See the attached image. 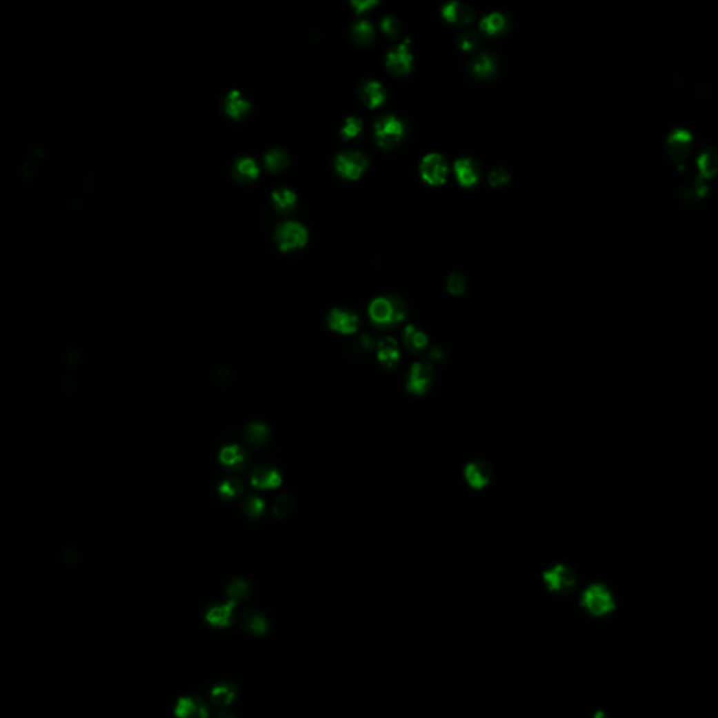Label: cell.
<instances>
[{"mask_svg": "<svg viewBox=\"0 0 718 718\" xmlns=\"http://www.w3.org/2000/svg\"><path fill=\"white\" fill-rule=\"evenodd\" d=\"M407 316L406 302L396 295H388L372 301L369 319L377 328H390L401 323Z\"/></svg>", "mask_w": 718, "mask_h": 718, "instance_id": "obj_1", "label": "cell"}, {"mask_svg": "<svg viewBox=\"0 0 718 718\" xmlns=\"http://www.w3.org/2000/svg\"><path fill=\"white\" fill-rule=\"evenodd\" d=\"M581 605L590 615L604 616L616 609V604L610 590L602 584L589 585L582 594Z\"/></svg>", "mask_w": 718, "mask_h": 718, "instance_id": "obj_2", "label": "cell"}, {"mask_svg": "<svg viewBox=\"0 0 718 718\" xmlns=\"http://www.w3.org/2000/svg\"><path fill=\"white\" fill-rule=\"evenodd\" d=\"M404 123L395 115L379 117L375 122V138L380 148L393 149L404 138Z\"/></svg>", "mask_w": 718, "mask_h": 718, "instance_id": "obj_3", "label": "cell"}, {"mask_svg": "<svg viewBox=\"0 0 718 718\" xmlns=\"http://www.w3.org/2000/svg\"><path fill=\"white\" fill-rule=\"evenodd\" d=\"M543 581L552 592L568 594L578 584V574L566 564H557L543 572Z\"/></svg>", "mask_w": 718, "mask_h": 718, "instance_id": "obj_4", "label": "cell"}, {"mask_svg": "<svg viewBox=\"0 0 718 718\" xmlns=\"http://www.w3.org/2000/svg\"><path fill=\"white\" fill-rule=\"evenodd\" d=\"M275 240L281 251L301 248L308 241V230L298 222H283L275 230Z\"/></svg>", "mask_w": 718, "mask_h": 718, "instance_id": "obj_5", "label": "cell"}, {"mask_svg": "<svg viewBox=\"0 0 718 718\" xmlns=\"http://www.w3.org/2000/svg\"><path fill=\"white\" fill-rule=\"evenodd\" d=\"M434 368L428 362H415L407 377V390L415 396H424L434 383Z\"/></svg>", "mask_w": 718, "mask_h": 718, "instance_id": "obj_6", "label": "cell"}, {"mask_svg": "<svg viewBox=\"0 0 718 718\" xmlns=\"http://www.w3.org/2000/svg\"><path fill=\"white\" fill-rule=\"evenodd\" d=\"M335 170L341 177L347 180H357L362 176L365 168L368 167V160L365 154L357 150H347L340 153L334 161Z\"/></svg>", "mask_w": 718, "mask_h": 718, "instance_id": "obj_7", "label": "cell"}, {"mask_svg": "<svg viewBox=\"0 0 718 718\" xmlns=\"http://www.w3.org/2000/svg\"><path fill=\"white\" fill-rule=\"evenodd\" d=\"M419 168L422 179L431 186H441L446 181L448 164L446 160L438 153H431L422 159Z\"/></svg>", "mask_w": 718, "mask_h": 718, "instance_id": "obj_8", "label": "cell"}, {"mask_svg": "<svg viewBox=\"0 0 718 718\" xmlns=\"http://www.w3.org/2000/svg\"><path fill=\"white\" fill-rule=\"evenodd\" d=\"M361 319L358 313L348 309L335 308L327 315V326L330 330L340 334H352L359 328Z\"/></svg>", "mask_w": 718, "mask_h": 718, "instance_id": "obj_9", "label": "cell"}, {"mask_svg": "<svg viewBox=\"0 0 718 718\" xmlns=\"http://www.w3.org/2000/svg\"><path fill=\"white\" fill-rule=\"evenodd\" d=\"M693 138L689 131L678 128L666 139V153L673 161H684L692 150Z\"/></svg>", "mask_w": 718, "mask_h": 718, "instance_id": "obj_10", "label": "cell"}, {"mask_svg": "<svg viewBox=\"0 0 718 718\" xmlns=\"http://www.w3.org/2000/svg\"><path fill=\"white\" fill-rule=\"evenodd\" d=\"M174 715L177 718H208V703L197 696H183L174 706Z\"/></svg>", "mask_w": 718, "mask_h": 718, "instance_id": "obj_11", "label": "cell"}, {"mask_svg": "<svg viewBox=\"0 0 718 718\" xmlns=\"http://www.w3.org/2000/svg\"><path fill=\"white\" fill-rule=\"evenodd\" d=\"M464 479L475 490L486 488L492 479V469L488 463L483 460L472 461L464 468Z\"/></svg>", "mask_w": 718, "mask_h": 718, "instance_id": "obj_12", "label": "cell"}, {"mask_svg": "<svg viewBox=\"0 0 718 718\" xmlns=\"http://www.w3.org/2000/svg\"><path fill=\"white\" fill-rule=\"evenodd\" d=\"M250 483L257 490H272L281 486L282 477L281 473L270 464H260L252 469Z\"/></svg>", "mask_w": 718, "mask_h": 718, "instance_id": "obj_13", "label": "cell"}, {"mask_svg": "<svg viewBox=\"0 0 718 718\" xmlns=\"http://www.w3.org/2000/svg\"><path fill=\"white\" fill-rule=\"evenodd\" d=\"M219 461L225 469L232 470V472H240L247 468L248 453L240 445L230 443L221 449Z\"/></svg>", "mask_w": 718, "mask_h": 718, "instance_id": "obj_14", "label": "cell"}, {"mask_svg": "<svg viewBox=\"0 0 718 718\" xmlns=\"http://www.w3.org/2000/svg\"><path fill=\"white\" fill-rule=\"evenodd\" d=\"M407 42L408 41H406L404 44H400L395 50L389 51V54L386 57V66H388L389 72L396 76L407 74L411 70L412 55L408 50Z\"/></svg>", "mask_w": 718, "mask_h": 718, "instance_id": "obj_15", "label": "cell"}, {"mask_svg": "<svg viewBox=\"0 0 718 718\" xmlns=\"http://www.w3.org/2000/svg\"><path fill=\"white\" fill-rule=\"evenodd\" d=\"M377 359L386 370H395L400 362L399 346L393 337H385L376 344Z\"/></svg>", "mask_w": 718, "mask_h": 718, "instance_id": "obj_16", "label": "cell"}, {"mask_svg": "<svg viewBox=\"0 0 718 718\" xmlns=\"http://www.w3.org/2000/svg\"><path fill=\"white\" fill-rule=\"evenodd\" d=\"M235 608L236 604L232 601L210 605L205 612V620L214 627H228L232 623Z\"/></svg>", "mask_w": 718, "mask_h": 718, "instance_id": "obj_17", "label": "cell"}, {"mask_svg": "<svg viewBox=\"0 0 718 718\" xmlns=\"http://www.w3.org/2000/svg\"><path fill=\"white\" fill-rule=\"evenodd\" d=\"M455 173L463 187H472L480 179V167L473 159L464 157L455 163Z\"/></svg>", "mask_w": 718, "mask_h": 718, "instance_id": "obj_18", "label": "cell"}, {"mask_svg": "<svg viewBox=\"0 0 718 718\" xmlns=\"http://www.w3.org/2000/svg\"><path fill=\"white\" fill-rule=\"evenodd\" d=\"M358 93H359L361 100L369 108H376L386 100L385 88L379 81H373V80L362 81L358 89Z\"/></svg>", "mask_w": 718, "mask_h": 718, "instance_id": "obj_19", "label": "cell"}, {"mask_svg": "<svg viewBox=\"0 0 718 718\" xmlns=\"http://www.w3.org/2000/svg\"><path fill=\"white\" fill-rule=\"evenodd\" d=\"M239 695V689L233 682H219L209 690V699L217 707L230 706Z\"/></svg>", "mask_w": 718, "mask_h": 718, "instance_id": "obj_20", "label": "cell"}, {"mask_svg": "<svg viewBox=\"0 0 718 718\" xmlns=\"http://www.w3.org/2000/svg\"><path fill=\"white\" fill-rule=\"evenodd\" d=\"M270 428L259 421H252L244 428L243 439L247 445L252 448H260L264 446L270 441Z\"/></svg>", "mask_w": 718, "mask_h": 718, "instance_id": "obj_21", "label": "cell"}, {"mask_svg": "<svg viewBox=\"0 0 718 718\" xmlns=\"http://www.w3.org/2000/svg\"><path fill=\"white\" fill-rule=\"evenodd\" d=\"M442 16L446 21L457 26H466L473 20V12L469 6L459 2L448 3L442 9Z\"/></svg>", "mask_w": 718, "mask_h": 718, "instance_id": "obj_22", "label": "cell"}, {"mask_svg": "<svg viewBox=\"0 0 718 718\" xmlns=\"http://www.w3.org/2000/svg\"><path fill=\"white\" fill-rule=\"evenodd\" d=\"M232 173L237 181L248 183L259 177L260 168H259L257 163L251 157H239L233 164Z\"/></svg>", "mask_w": 718, "mask_h": 718, "instance_id": "obj_23", "label": "cell"}, {"mask_svg": "<svg viewBox=\"0 0 718 718\" xmlns=\"http://www.w3.org/2000/svg\"><path fill=\"white\" fill-rule=\"evenodd\" d=\"M403 341L411 354H419L428 346V337L424 331L418 330L415 326H407L403 332Z\"/></svg>", "mask_w": 718, "mask_h": 718, "instance_id": "obj_24", "label": "cell"}, {"mask_svg": "<svg viewBox=\"0 0 718 718\" xmlns=\"http://www.w3.org/2000/svg\"><path fill=\"white\" fill-rule=\"evenodd\" d=\"M241 626L243 628L255 636H264L268 631V621L267 619L259 613V612H247L241 617Z\"/></svg>", "mask_w": 718, "mask_h": 718, "instance_id": "obj_25", "label": "cell"}, {"mask_svg": "<svg viewBox=\"0 0 718 718\" xmlns=\"http://www.w3.org/2000/svg\"><path fill=\"white\" fill-rule=\"evenodd\" d=\"M250 110L248 101L241 96L239 90H232L225 99V111L232 118H243Z\"/></svg>", "mask_w": 718, "mask_h": 718, "instance_id": "obj_26", "label": "cell"}, {"mask_svg": "<svg viewBox=\"0 0 718 718\" xmlns=\"http://www.w3.org/2000/svg\"><path fill=\"white\" fill-rule=\"evenodd\" d=\"M697 166L700 170V180H710L717 173V153L712 148L704 149L697 157Z\"/></svg>", "mask_w": 718, "mask_h": 718, "instance_id": "obj_27", "label": "cell"}, {"mask_svg": "<svg viewBox=\"0 0 718 718\" xmlns=\"http://www.w3.org/2000/svg\"><path fill=\"white\" fill-rule=\"evenodd\" d=\"M244 491V484L239 477H226L218 486V494L222 499L230 501L239 498Z\"/></svg>", "mask_w": 718, "mask_h": 718, "instance_id": "obj_28", "label": "cell"}, {"mask_svg": "<svg viewBox=\"0 0 718 718\" xmlns=\"http://www.w3.org/2000/svg\"><path fill=\"white\" fill-rule=\"evenodd\" d=\"M241 511L248 519H259L266 511V502L257 495H248L241 502Z\"/></svg>", "mask_w": 718, "mask_h": 718, "instance_id": "obj_29", "label": "cell"}, {"mask_svg": "<svg viewBox=\"0 0 718 718\" xmlns=\"http://www.w3.org/2000/svg\"><path fill=\"white\" fill-rule=\"evenodd\" d=\"M506 26H508V20H506V17L503 14L492 13L481 20L480 28L487 35H498L506 30Z\"/></svg>", "mask_w": 718, "mask_h": 718, "instance_id": "obj_30", "label": "cell"}, {"mask_svg": "<svg viewBox=\"0 0 718 718\" xmlns=\"http://www.w3.org/2000/svg\"><path fill=\"white\" fill-rule=\"evenodd\" d=\"M272 201L274 206L279 210V212H288V210L295 208L297 203V195L289 188H278L272 192Z\"/></svg>", "mask_w": 718, "mask_h": 718, "instance_id": "obj_31", "label": "cell"}, {"mask_svg": "<svg viewBox=\"0 0 718 718\" xmlns=\"http://www.w3.org/2000/svg\"><path fill=\"white\" fill-rule=\"evenodd\" d=\"M473 73L480 79L491 77L497 70V61L488 54H483L473 62Z\"/></svg>", "mask_w": 718, "mask_h": 718, "instance_id": "obj_32", "label": "cell"}, {"mask_svg": "<svg viewBox=\"0 0 718 718\" xmlns=\"http://www.w3.org/2000/svg\"><path fill=\"white\" fill-rule=\"evenodd\" d=\"M226 594H228L229 601H232V602H235L237 605V602L244 601L246 598H248V595H250V585L244 579L236 578V579H233V581H230L228 584Z\"/></svg>", "mask_w": 718, "mask_h": 718, "instance_id": "obj_33", "label": "cell"}, {"mask_svg": "<svg viewBox=\"0 0 718 718\" xmlns=\"http://www.w3.org/2000/svg\"><path fill=\"white\" fill-rule=\"evenodd\" d=\"M289 164L288 154L281 149H272L266 154V166L270 172H283Z\"/></svg>", "mask_w": 718, "mask_h": 718, "instance_id": "obj_34", "label": "cell"}, {"mask_svg": "<svg viewBox=\"0 0 718 718\" xmlns=\"http://www.w3.org/2000/svg\"><path fill=\"white\" fill-rule=\"evenodd\" d=\"M351 35L357 44L368 46L373 39V26L366 20H361L352 26Z\"/></svg>", "mask_w": 718, "mask_h": 718, "instance_id": "obj_35", "label": "cell"}, {"mask_svg": "<svg viewBox=\"0 0 718 718\" xmlns=\"http://www.w3.org/2000/svg\"><path fill=\"white\" fill-rule=\"evenodd\" d=\"M293 506H295L293 498L288 494H282L275 499V502L272 505V515L277 519H283L293 511Z\"/></svg>", "mask_w": 718, "mask_h": 718, "instance_id": "obj_36", "label": "cell"}, {"mask_svg": "<svg viewBox=\"0 0 718 718\" xmlns=\"http://www.w3.org/2000/svg\"><path fill=\"white\" fill-rule=\"evenodd\" d=\"M362 132V121L355 117H348L344 122L341 135L344 139H354Z\"/></svg>", "mask_w": 718, "mask_h": 718, "instance_id": "obj_37", "label": "cell"}, {"mask_svg": "<svg viewBox=\"0 0 718 718\" xmlns=\"http://www.w3.org/2000/svg\"><path fill=\"white\" fill-rule=\"evenodd\" d=\"M380 30H382L388 37L396 38L401 32V24L395 16L389 14V16H385L382 19V21H380Z\"/></svg>", "mask_w": 718, "mask_h": 718, "instance_id": "obj_38", "label": "cell"}, {"mask_svg": "<svg viewBox=\"0 0 718 718\" xmlns=\"http://www.w3.org/2000/svg\"><path fill=\"white\" fill-rule=\"evenodd\" d=\"M446 288L450 295H461L464 289H466V278L460 272H453L448 279Z\"/></svg>", "mask_w": 718, "mask_h": 718, "instance_id": "obj_39", "label": "cell"}, {"mask_svg": "<svg viewBox=\"0 0 718 718\" xmlns=\"http://www.w3.org/2000/svg\"><path fill=\"white\" fill-rule=\"evenodd\" d=\"M510 181V173L502 167L494 168V170L488 174V183L491 187H502Z\"/></svg>", "mask_w": 718, "mask_h": 718, "instance_id": "obj_40", "label": "cell"}, {"mask_svg": "<svg viewBox=\"0 0 718 718\" xmlns=\"http://www.w3.org/2000/svg\"><path fill=\"white\" fill-rule=\"evenodd\" d=\"M457 44L463 51H472L479 46V38L475 32H463L457 38Z\"/></svg>", "mask_w": 718, "mask_h": 718, "instance_id": "obj_41", "label": "cell"}, {"mask_svg": "<svg viewBox=\"0 0 718 718\" xmlns=\"http://www.w3.org/2000/svg\"><path fill=\"white\" fill-rule=\"evenodd\" d=\"M351 5L357 10V14H361V13L369 10L370 8L376 6L377 2H375V0H365V2H363V0H355V2H352Z\"/></svg>", "mask_w": 718, "mask_h": 718, "instance_id": "obj_42", "label": "cell"}, {"mask_svg": "<svg viewBox=\"0 0 718 718\" xmlns=\"http://www.w3.org/2000/svg\"><path fill=\"white\" fill-rule=\"evenodd\" d=\"M443 357H445V352H443L441 348H438V347L434 348V350L430 352V358H432V359H435V361H441Z\"/></svg>", "mask_w": 718, "mask_h": 718, "instance_id": "obj_43", "label": "cell"}, {"mask_svg": "<svg viewBox=\"0 0 718 718\" xmlns=\"http://www.w3.org/2000/svg\"><path fill=\"white\" fill-rule=\"evenodd\" d=\"M215 718H235V715L230 714V712H228V711H219V712L215 715Z\"/></svg>", "mask_w": 718, "mask_h": 718, "instance_id": "obj_44", "label": "cell"}, {"mask_svg": "<svg viewBox=\"0 0 718 718\" xmlns=\"http://www.w3.org/2000/svg\"><path fill=\"white\" fill-rule=\"evenodd\" d=\"M594 718H608V714L605 711H598Z\"/></svg>", "mask_w": 718, "mask_h": 718, "instance_id": "obj_45", "label": "cell"}]
</instances>
